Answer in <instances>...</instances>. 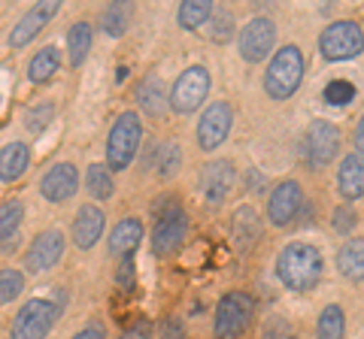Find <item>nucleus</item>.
<instances>
[{"label": "nucleus", "instance_id": "e433bc0d", "mask_svg": "<svg viewBox=\"0 0 364 339\" xmlns=\"http://www.w3.org/2000/svg\"><path fill=\"white\" fill-rule=\"evenodd\" d=\"M116 282H119L122 288H131V285H134V255H124L122 261H119Z\"/></svg>", "mask_w": 364, "mask_h": 339}, {"label": "nucleus", "instance_id": "9b49d317", "mask_svg": "<svg viewBox=\"0 0 364 339\" xmlns=\"http://www.w3.org/2000/svg\"><path fill=\"white\" fill-rule=\"evenodd\" d=\"M64 248H67V243H64L61 230H43V233H37V240H33L31 248H28L25 267L33 276L46 273V269H52L64 257Z\"/></svg>", "mask_w": 364, "mask_h": 339}, {"label": "nucleus", "instance_id": "4be33fe9", "mask_svg": "<svg viewBox=\"0 0 364 339\" xmlns=\"http://www.w3.org/2000/svg\"><path fill=\"white\" fill-rule=\"evenodd\" d=\"M31 164V152L25 143H9L0 149V182H16Z\"/></svg>", "mask_w": 364, "mask_h": 339}, {"label": "nucleus", "instance_id": "f3484780", "mask_svg": "<svg viewBox=\"0 0 364 339\" xmlns=\"http://www.w3.org/2000/svg\"><path fill=\"white\" fill-rule=\"evenodd\" d=\"M104 224H107V216L100 206H82L76 212V221H73V243L82 248V252H88L91 245H95L100 240V233H104Z\"/></svg>", "mask_w": 364, "mask_h": 339}, {"label": "nucleus", "instance_id": "c9c22d12", "mask_svg": "<svg viewBox=\"0 0 364 339\" xmlns=\"http://www.w3.org/2000/svg\"><path fill=\"white\" fill-rule=\"evenodd\" d=\"M176 212H182V203H179L173 194H164L161 200H155V203H152V216H155L158 221H164V218H170V216H176Z\"/></svg>", "mask_w": 364, "mask_h": 339}, {"label": "nucleus", "instance_id": "2eb2a0df", "mask_svg": "<svg viewBox=\"0 0 364 339\" xmlns=\"http://www.w3.org/2000/svg\"><path fill=\"white\" fill-rule=\"evenodd\" d=\"M79 188V173L73 164H55L49 173L43 176L40 191L49 203H67Z\"/></svg>", "mask_w": 364, "mask_h": 339}, {"label": "nucleus", "instance_id": "39448f33", "mask_svg": "<svg viewBox=\"0 0 364 339\" xmlns=\"http://www.w3.org/2000/svg\"><path fill=\"white\" fill-rule=\"evenodd\" d=\"M55 318H58V306L52 300H28L9 327V339H46L55 327Z\"/></svg>", "mask_w": 364, "mask_h": 339}, {"label": "nucleus", "instance_id": "a878e982", "mask_svg": "<svg viewBox=\"0 0 364 339\" xmlns=\"http://www.w3.org/2000/svg\"><path fill=\"white\" fill-rule=\"evenodd\" d=\"M85 188L95 200H109L116 194V182H112V170L107 164H91L85 170Z\"/></svg>", "mask_w": 364, "mask_h": 339}, {"label": "nucleus", "instance_id": "58836bf2", "mask_svg": "<svg viewBox=\"0 0 364 339\" xmlns=\"http://www.w3.org/2000/svg\"><path fill=\"white\" fill-rule=\"evenodd\" d=\"M352 228H355V212H349V209H337V212H334V230L349 233Z\"/></svg>", "mask_w": 364, "mask_h": 339}, {"label": "nucleus", "instance_id": "6ab92c4d", "mask_svg": "<svg viewBox=\"0 0 364 339\" xmlns=\"http://www.w3.org/2000/svg\"><path fill=\"white\" fill-rule=\"evenodd\" d=\"M340 194L346 200H358L364 194V155H346L337 173Z\"/></svg>", "mask_w": 364, "mask_h": 339}, {"label": "nucleus", "instance_id": "a19ab883", "mask_svg": "<svg viewBox=\"0 0 364 339\" xmlns=\"http://www.w3.org/2000/svg\"><path fill=\"white\" fill-rule=\"evenodd\" d=\"M355 149H358V155H364V116H361L358 130H355Z\"/></svg>", "mask_w": 364, "mask_h": 339}, {"label": "nucleus", "instance_id": "0eeeda50", "mask_svg": "<svg viewBox=\"0 0 364 339\" xmlns=\"http://www.w3.org/2000/svg\"><path fill=\"white\" fill-rule=\"evenodd\" d=\"M210 85H213V79H210L207 67H200V64L188 67V70H182V76L176 79L173 94H170V106H173L179 116H188V112H195L203 100H207Z\"/></svg>", "mask_w": 364, "mask_h": 339}, {"label": "nucleus", "instance_id": "1a4fd4ad", "mask_svg": "<svg viewBox=\"0 0 364 339\" xmlns=\"http://www.w3.org/2000/svg\"><path fill=\"white\" fill-rule=\"evenodd\" d=\"M273 43H277V28H273V21L267 16L252 18L240 30V55H243V61H249V64L264 61L267 55L273 52Z\"/></svg>", "mask_w": 364, "mask_h": 339}, {"label": "nucleus", "instance_id": "bb28decb", "mask_svg": "<svg viewBox=\"0 0 364 339\" xmlns=\"http://www.w3.org/2000/svg\"><path fill=\"white\" fill-rule=\"evenodd\" d=\"M88 49H91V25L88 21H76L67 33V52H70V64L73 67H82L88 58Z\"/></svg>", "mask_w": 364, "mask_h": 339}, {"label": "nucleus", "instance_id": "9d476101", "mask_svg": "<svg viewBox=\"0 0 364 339\" xmlns=\"http://www.w3.org/2000/svg\"><path fill=\"white\" fill-rule=\"evenodd\" d=\"M231 124H234V112L225 100H215V104L207 106V112L200 116V124H198V143L200 149H219V145L228 140L231 133Z\"/></svg>", "mask_w": 364, "mask_h": 339}, {"label": "nucleus", "instance_id": "cd10ccee", "mask_svg": "<svg viewBox=\"0 0 364 339\" xmlns=\"http://www.w3.org/2000/svg\"><path fill=\"white\" fill-rule=\"evenodd\" d=\"M210 16H213V4H207V0H188L176 13L179 28H186V30H198L200 25H207Z\"/></svg>", "mask_w": 364, "mask_h": 339}, {"label": "nucleus", "instance_id": "a211bd4d", "mask_svg": "<svg viewBox=\"0 0 364 339\" xmlns=\"http://www.w3.org/2000/svg\"><path fill=\"white\" fill-rule=\"evenodd\" d=\"M231 236H234V243H237L240 252H249V248L261 240V218H258V212L252 206H240L234 212Z\"/></svg>", "mask_w": 364, "mask_h": 339}, {"label": "nucleus", "instance_id": "f257e3e1", "mask_svg": "<svg viewBox=\"0 0 364 339\" xmlns=\"http://www.w3.org/2000/svg\"><path fill=\"white\" fill-rule=\"evenodd\" d=\"M322 255H318L316 245H306V243H291L279 252L277 257V276L282 279V285L291 288V291H313L322 279Z\"/></svg>", "mask_w": 364, "mask_h": 339}, {"label": "nucleus", "instance_id": "f704fd0d", "mask_svg": "<svg viewBox=\"0 0 364 339\" xmlns=\"http://www.w3.org/2000/svg\"><path fill=\"white\" fill-rule=\"evenodd\" d=\"M231 30H234V18L231 13H225V9H215L207 21V33L215 40V43H228L231 40Z\"/></svg>", "mask_w": 364, "mask_h": 339}, {"label": "nucleus", "instance_id": "f03ea898", "mask_svg": "<svg viewBox=\"0 0 364 339\" xmlns=\"http://www.w3.org/2000/svg\"><path fill=\"white\" fill-rule=\"evenodd\" d=\"M304 55L298 46H282L267 64L264 73V91L273 100H286L298 91L301 79H304Z\"/></svg>", "mask_w": 364, "mask_h": 339}, {"label": "nucleus", "instance_id": "c85d7f7f", "mask_svg": "<svg viewBox=\"0 0 364 339\" xmlns=\"http://www.w3.org/2000/svg\"><path fill=\"white\" fill-rule=\"evenodd\" d=\"M134 18V6L124 4V0H119V4H109L107 13H104V30L109 33V37H122L124 30H128Z\"/></svg>", "mask_w": 364, "mask_h": 339}, {"label": "nucleus", "instance_id": "b1692460", "mask_svg": "<svg viewBox=\"0 0 364 339\" xmlns=\"http://www.w3.org/2000/svg\"><path fill=\"white\" fill-rule=\"evenodd\" d=\"M149 164H152V170L158 176H164V179H170L176 173V170L182 167V152H179V145L176 143H155L152 145V155H149Z\"/></svg>", "mask_w": 364, "mask_h": 339}, {"label": "nucleus", "instance_id": "ddd939ff", "mask_svg": "<svg viewBox=\"0 0 364 339\" xmlns=\"http://www.w3.org/2000/svg\"><path fill=\"white\" fill-rule=\"evenodd\" d=\"M200 188H203V200H207L210 206H219L234 188V164L231 161H210L200 170Z\"/></svg>", "mask_w": 364, "mask_h": 339}, {"label": "nucleus", "instance_id": "412c9836", "mask_svg": "<svg viewBox=\"0 0 364 339\" xmlns=\"http://www.w3.org/2000/svg\"><path fill=\"white\" fill-rule=\"evenodd\" d=\"M136 100H140V106H143L146 116H152V118L164 116L167 106H170V97L164 91V82L158 76H146L143 79L140 88H136Z\"/></svg>", "mask_w": 364, "mask_h": 339}, {"label": "nucleus", "instance_id": "4468645a", "mask_svg": "<svg viewBox=\"0 0 364 339\" xmlns=\"http://www.w3.org/2000/svg\"><path fill=\"white\" fill-rule=\"evenodd\" d=\"M186 236H188V218H186V212H176V216H170V218L155 224V230H152V252L158 257H170L173 252H179V248H182Z\"/></svg>", "mask_w": 364, "mask_h": 339}, {"label": "nucleus", "instance_id": "423d86ee", "mask_svg": "<svg viewBox=\"0 0 364 339\" xmlns=\"http://www.w3.org/2000/svg\"><path fill=\"white\" fill-rule=\"evenodd\" d=\"M318 49H322L328 61H349V58H355V55H361L364 33L355 21H334V25H328L322 30Z\"/></svg>", "mask_w": 364, "mask_h": 339}, {"label": "nucleus", "instance_id": "79ce46f5", "mask_svg": "<svg viewBox=\"0 0 364 339\" xmlns=\"http://www.w3.org/2000/svg\"><path fill=\"white\" fill-rule=\"evenodd\" d=\"M176 336H182V327H176V321H170L167 324V339H176Z\"/></svg>", "mask_w": 364, "mask_h": 339}, {"label": "nucleus", "instance_id": "5701e85b", "mask_svg": "<svg viewBox=\"0 0 364 339\" xmlns=\"http://www.w3.org/2000/svg\"><path fill=\"white\" fill-rule=\"evenodd\" d=\"M58 67H61V52L55 49V46H46V49H40V52L31 58V64H28V79H31L33 85H43V82H49V79L58 73Z\"/></svg>", "mask_w": 364, "mask_h": 339}, {"label": "nucleus", "instance_id": "aec40b11", "mask_svg": "<svg viewBox=\"0 0 364 339\" xmlns=\"http://www.w3.org/2000/svg\"><path fill=\"white\" fill-rule=\"evenodd\" d=\"M140 240H143V221L140 218H124L109 233V255L112 257L134 255V248L140 245Z\"/></svg>", "mask_w": 364, "mask_h": 339}, {"label": "nucleus", "instance_id": "ea45409f", "mask_svg": "<svg viewBox=\"0 0 364 339\" xmlns=\"http://www.w3.org/2000/svg\"><path fill=\"white\" fill-rule=\"evenodd\" d=\"M73 339H107V330H104V324H100V321H91Z\"/></svg>", "mask_w": 364, "mask_h": 339}, {"label": "nucleus", "instance_id": "473e14b6", "mask_svg": "<svg viewBox=\"0 0 364 339\" xmlns=\"http://www.w3.org/2000/svg\"><path fill=\"white\" fill-rule=\"evenodd\" d=\"M21 291H25V276H21L18 269H13V267L0 269V303L16 300Z\"/></svg>", "mask_w": 364, "mask_h": 339}, {"label": "nucleus", "instance_id": "6e6552de", "mask_svg": "<svg viewBox=\"0 0 364 339\" xmlns=\"http://www.w3.org/2000/svg\"><path fill=\"white\" fill-rule=\"evenodd\" d=\"M340 149V130L331 121L316 118L304 133V155L313 167H328Z\"/></svg>", "mask_w": 364, "mask_h": 339}, {"label": "nucleus", "instance_id": "393cba45", "mask_svg": "<svg viewBox=\"0 0 364 339\" xmlns=\"http://www.w3.org/2000/svg\"><path fill=\"white\" fill-rule=\"evenodd\" d=\"M337 267L346 279L361 282L364 279V240H352V243H346L343 248H340Z\"/></svg>", "mask_w": 364, "mask_h": 339}, {"label": "nucleus", "instance_id": "7ed1b4c3", "mask_svg": "<svg viewBox=\"0 0 364 339\" xmlns=\"http://www.w3.org/2000/svg\"><path fill=\"white\" fill-rule=\"evenodd\" d=\"M140 140H143L140 116H136L134 109L122 112L116 118V124H112L109 137H107V167L112 173H119V170H124L134 161L136 149H140Z\"/></svg>", "mask_w": 364, "mask_h": 339}, {"label": "nucleus", "instance_id": "dca6fc26", "mask_svg": "<svg viewBox=\"0 0 364 339\" xmlns=\"http://www.w3.org/2000/svg\"><path fill=\"white\" fill-rule=\"evenodd\" d=\"M301 209V185L298 182H279L273 188L270 203H267V216L277 228H286V224L298 216Z\"/></svg>", "mask_w": 364, "mask_h": 339}, {"label": "nucleus", "instance_id": "72a5a7b5", "mask_svg": "<svg viewBox=\"0 0 364 339\" xmlns=\"http://www.w3.org/2000/svg\"><path fill=\"white\" fill-rule=\"evenodd\" d=\"M325 104H331V106H346L349 100H355V85L346 82V79H334V82H328L325 85Z\"/></svg>", "mask_w": 364, "mask_h": 339}, {"label": "nucleus", "instance_id": "4c0bfd02", "mask_svg": "<svg viewBox=\"0 0 364 339\" xmlns=\"http://www.w3.org/2000/svg\"><path fill=\"white\" fill-rule=\"evenodd\" d=\"M152 333H155V327H152V321H146V318H140V321H134L128 330L122 333V339H152Z\"/></svg>", "mask_w": 364, "mask_h": 339}, {"label": "nucleus", "instance_id": "2f4dec72", "mask_svg": "<svg viewBox=\"0 0 364 339\" xmlns=\"http://www.w3.org/2000/svg\"><path fill=\"white\" fill-rule=\"evenodd\" d=\"M52 118H55V106L52 104H37V106H31L25 112V128L33 133V137H40V133L52 124Z\"/></svg>", "mask_w": 364, "mask_h": 339}, {"label": "nucleus", "instance_id": "7c9ffc66", "mask_svg": "<svg viewBox=\"0 0 364 339\" xmlns=\"http://www.w3.org/2000/svg\"><path fill=\"white\" fill-rule=\"evenodd\" d=\"M21 218H25V206H21L18 200L0 203V243L13 240L16 230H18V224H21Z\"/></svg>", "mask_w": 364, "mask_h": 339}, {"label": "nucleus", "instance_id": "20e7f679", "mask_svg": "<svg viewBox=\"0 0 364 339\" xmlns=\"http://www.w3.org/2000/svg\"><path fill=\"white\" fill-rule=\"evenodd\" d=\"M255 315V300L243 291L225 294L215 306V321H213V336L215 339H240L246 327L252 324Z\"/></svg>", "mask_w": 364, "mask_h": 339}, {"label": "nucleus", "instance_id": "c756f323", "mask_svg": "<svg viewBox=\"0 0 364 339\" xmlns=\"http://www.w3.org/2000/svg\"><path fill=\"white\" fill-rule=\"evenodd\" d=\"M343 330H346L343 309L340 306H325L322 315H318V327H316L318 339H343Z\"/></svg>", "mask_w": 364, "mask_h": 339}, {"label": "nucleus", "instance_id": "f8f14e48", "mask_svg": "<svg viewBox=\"0 0 364 339\" xmlns=\"http://www.w3.org/2000/svg\"><path fill=\"white\" fill-rule=\"evenodd\" d=\"M58 0H46V4H37V6H31L25 16L18 18V25L13 28V33H9V46L13 49H21V46H28V43L37 37V33L49 25V21L58 16Z\"/></svg>", "mask_w": 364, "mask_h": 339}]
</instances>
